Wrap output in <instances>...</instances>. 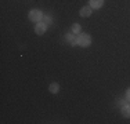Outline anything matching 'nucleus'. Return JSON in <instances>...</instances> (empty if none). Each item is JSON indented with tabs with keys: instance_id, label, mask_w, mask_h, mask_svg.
<instances>
[{
	"instance_id": "11",
	"label": "nucleus",
	"mask_w": 130,
	"mask_h": 124,
	"mask_svg": "<svg viewBox=\"0 0 130 124\" xmlns=\"http://www.w3.org/2000/svg\"><path fill=\"white\" fill-rule=\"evenodd\" d=\"M44 21H46V24H51V18L50 17H44Z\"/></svg>"
},
{
	"instance_id": "5",
	"label": "nucleus",
	"mask_w": 130,
	"mask_h": 124,
	"mask_svg": "<svg viewBox=\"0 0 130 124\" xmlns=\"http://www.w3.org/2000/svg\"><path fill=\"white\" fill-rule=\"evenodd\" d=\"M104 4V0H90V7L91 8H100Z\"/></svg>"
},
{
	"instance_id": "4",
	"label": "nucleus",
	"mask_w": 130,
	"mask_h": 124,
	"mask_svg": "<svg viewBox=\"0 0 130 124\" xmlns=\"http://www.w3.org/2000/svg\"><path fill=\"white\" fill-rule=\"evenodd\" d=\"M35 32L38 33V35H43V33L46 32V25H44V24H40V22H39V24L35 26Z\"/></svg>"
},
{
	"instance_id": "9",
	"label": "nucleus",
	"mask_w": 130,
	"mask_h": 124,
	"mask_svg": "<svg viewBox=\"0 0 130 124\" xmlns=\"http://www.w3.org/2000/svg\"><path fill=\"white\" fill-rule=\"evenodd\" d=\"M67 40H68V42H71V44H72V46H75V43L78 44V42H76V40L73 39V36H72V35H68V36H67Z\"/></svg>"
},
{
	"instance_id": "3",
	"label": "nucleus",
	"mask_w": 130,
	"mask_h": 124,
	"mask_svg": "<svg viewBox=\"0 0 130 124\" xmlns=\"http://www.w3.org/2000/svg\"><path fill=\"white\" fill-rule=\"evenodd\" d=\"M91 15V7L90 6H85V7L80 8V17L86 18V17H90Z\"/></svg>"
},
{
	"instance_id": "10",
	"label": "nucleus",
	"mask_w": 130,
	"mask_h": 124,
	"mask_svg": "<svg viewBox=\"0 0 130 124\" xmlns=\"http://www.w3.org/2000/svg\"><path fill=\"white\" fill-rule=\"evenodd\" d=\"M126 99H127V101H130V88L126 91Z\"/></svg>"
},
{
	"instance_id": "7",
	"label": "nucleus",
	"mask_w": 130,
	"mask_h": 124,
	"mask_svg": "<svg viewBox=\"0 0 130 124\" xmlns=\"http://www.w3.org/2000/svg\"><path fill=\"white\" fill-rule=\"evenodd\" d=\"M122 114L125 117H130V105H123L122 106Z\"/></svg>"
},
{
	"instance_id": "6",
	"label": "nucleus",
	"mask_w": 130,
	"mask_h": 124,
	"mask_svg": "<svg viewBox=\"0 0 130 124\" xmlns=\"http://www.w3.org/2000/svg\"><path fill=\"white\" fill-rule=\"evenodd\" d=\"M48 90H50L51 94H57V92L60 91V84H58V83H51V84L48 86Z\"/></svg>"
},
{
	"instance_id": "8",
	"label": "nucleus",
	"mask_w": 130,
	"mask_h": 124,
	"mask_svg": "<svg viewBox=\"0 0 130 124\" xmlns=\"http://www.w3.org/2000/svg\"><path fill=\"white\" fill-rule=\"evenodd\" d=\"M79 32H80V25L78 24L72 25V33H79Z\"/></svg>"
},
{
	"instance_id": "2",
	"label": "nucleus",
	"mask_w": 130,
	"mask_h": 124,
	"mask_svg": "<svg viewBox=\"0 0 130 124\" xmlns=\"http://www.w3.org/2000/svg\"><path fill=\"white\" fill-rule=\"evenodd\" d=\"M42 18H43V14L39 10H32L29 12V19L32 22H39V21H42Z\"/></svg>"
},
{
	"instance_id": "1",
	"label": "nucleus",
	"mask_w": 130,
	"mask_h": 124,
	"mask_svg": "<svg viewBox=\"0 0 130 124\" xmlns=\"http://www.w3.org/2000/svg\"><path fill=\"white\" fill-rule=\"evenodd\" d=\"M76 42H78V44L80 47H89L91 44V37L87 33H80L78 36V39H76Z\"/></svg>"
}]
</instances>
